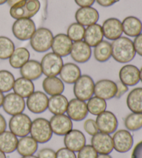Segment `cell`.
Segmentation results:
<instances>
[{
    "mask_svg": "<svg viewBox=\"0 0 142 158\" xmlns=\"http://www.w3.org/2000/svg\"><path fill=\"white\" fill-rule=\"evenodd\" d=\"M0 158H6L5 153H3L2 151H0Z\"/></svg>",
    "mask_w": 142,
    "mask_h": 158,
    "instance_id": "obj_52",
    "label": "cell"
},
{
    "mask_svg": "<svg viewBox=\"0 0 142 158\" xmlns=\"http://www.w3.org/2000/svg\"><path fill=\"white\" fill-rule=\"evenodd\" d=\"M126 128L130 131H137L142 128V113L132 112L124 120Z\"/></svg>",
    "mask_w": 142,
    "mask_h": 158,
    "instance_id": "obj_38",
    "label": "cell"
},
{
    "mask_svg": "<svg viewBox=\"0 0 142 158\" xmlns=\"http://www.w3.org/2000/svg\"><path fill=\"white\" fill-rule=\"evenodd\" d=\"M83 128L85 132L91 136H93L98 132V128L96 125V121L92 118H89L85 121L83 124Z\"/></svg>",
    "mask_w": 142,
    "mask_h": 158,
    "instance_id": "obj_41",
    "label": "cell"
},
{
    "mask_svg": "<svg viewBox=\"0 0 142 158\" xmlns=\"http://www.w3.org/2000/svg\"><path fill=\"white\" fill-rule=\"evenodd\" d=\"M38 148V143L31 136H25L18 140L17 151L18 153L23 156H33L36 153Z\"/></svg>",
    "mask_w": 142,
    "mask_h": 158,
    "instance_id": "obj_28",
    "label": "cell"
},
{
    "mask_svg": "<svg viewBox=\"0 0 142 158\" xmlns=\"http://www.w3.org/2000/svg\"><path fill=\"white\" fill-rule=\"evenodd\" d=\"M131 158H142V141L136 144L133 148Z\"/></svg>",
    "mask_w": 142,
    "mask_h": 158,
    "instance_id": "obj_46",
    "label": "cell"
},
{
    "mask_svg": "<svg viewBox=\"0 0 142 158\" xmlns=\"http://www.w3.org/2000/svg\"><path fill=\"white\" fill-rule=\"evenodd\" d=\"M91 143L96 151L100 155H109L114 149L112 137L109 134L97 132L93 135Z\"/></svg>",
    "mask_w": 142,
    "mask_h": 158,
    "instance_id": "obj_12",
    "label": "cell"
},
{
    "mask_svg": "<svg viewBox=\"0 0 142 158\" xmlns=\"http://www.w3.org/2000/svg\"><path fill=\"white\" fill-rule=\"evenodd\" d=\"M30 52L27 48L21 47L15 49L9 58V63L14 69H20L29 60Z\"/></svg>",
    "mask_w": 142,
    "mask_h": 158,
    "instance_id": "obj_33",
    "label": "cell"
},
{
    "mask_svg": "<svg viewBox=\"0 0 142 158\" xmlns=\"http://www.w3.org/2000/svg\"><path fill=\"white\" fill-rule=\"evenodd\" d=\"M120 81L127 87H132L137 85L140 81V69L133 64H126L119 70Z\"/></svg>",
    "mask_w": 142,
    "mask_h": 158,
    "instance_id": "obj_20",
    "label": "cell"
},
{
    "mask_svg": "<svg viewBox=\"0 0 142 158\" xmlns=\"http://www.w3.org/2000/svg\"><path fill=\"white\" fill-rule=\"evenodd\" d=\"M85 28L83 25L78 22H73L68 27L67 35L72 42H78L83 40L85 35Z\"/></svg>",
    "mask_w": 142,
    "mask_h": 158,
    "instance_id": "obj_39",
    "label": "cell"
},
{
    "mask_svg": "<svg viewBox=\"0 0 142 158\" xmlns=\"http://www.w3.org/2000/svg\"><path fill=\"white\" fill-rule=\"evenodd\" d=\"M74 2L78 6L81 7H89L94 4L96 0H74Z\"/></svg>",
    "mask_w": 142,
    "mask_h": 158,
    "instance_id": "obj_47",
    "label": "cell"
},
{
    "mask_svg": "<svg viewBox=\"0 0 142 158\" xmlns=\"http://www.w3.org/2000/svg\"><path fill=\"white\" fill-rule=\"evenodd\" d=\"M75 19L78 24L84 27H89L97 23L99 19V13L92 6L81 7L76 10Z\"/></svg>",
    "mask_w": 142,
    "mask_h": 158,
    "instance_id": "obj_17",
    "label": "cell"
},
{
    "mask_svg": "<svg viewBox=\"0 0 142 158\" xmlns=\"http://www.w3.org/2000/svg\"><path fill=\"white\" fill-rule=\"evenodd\" d=\"M49 123L52 132L59 136H64L73 128L72 119L64 114H54L51 118Z\"/></svg>",
    "mask_w": 142,
    "mask_h": 158,
    "instance_id": "obj_14",
    "label": "cell"
},
{
    "mask_svg": "<svg viewBox=\"0 0 142 158\" xmlns=\"http://www.w3.org/2000/svg\"><path fill=\"white\" fill-rule=\"evenodd\" d=\"M13 89L15 94L22 98H28L35 92V86L32 81L24 77H20L15 81Z\"/></svg>",
    "mask_w": 142,
    "mask_h": 158,
    "instance_id": "obj_31",
    "label": "cell"
},
{
    "mask_svg": "<svg viewBox=\"0 0 142 158\" xmlns=\"http://www.w3.org/2000/svg\"><path fill=\"white\" fill-rule=\"evenodd\" d=\"M123 32L130 38H135L142 33V22L133 15L127 16L121 22Z\"/></svg>",
    "mask_w": 142,
    "mask_h": 158,
    "instance_id": "obj_23",
    "label": "cell"
},
{
    "mask_svg": "<svg viewBox=\"0 0 142 158\" xmlns=\"http://www.w3.org/2000/svg\"><path fill=\"white\" fill-rule=\"evenodd\" d=\"M120 0H96L98 5L103 7H109L119 2Z\"/></svg>",
    "mask_w": 142,
    "mask_h": 158,
    "instance_id": "obj_48",
    "label": "cell"
},
{
    "mask_svg": "<svg viewBox=\"0 0 142 158\" xmlns=\"http://www.w3.org/2000/svg\"><path fill=\"white\" fill-rule=\"evenodd\" d=\"M103 32L101 25L94 24L87 27L85 29L84 41L90 47H94L101 41L103 40Z\"/></svg>",
    "mask_w": 142,
    "mask_h": 158,
    "instance_id": "obj_24",
    "label": "cell"
},
{
    "mask_svg": "<svg viewBox=\"0 0 142 158\" xmlns=\"http://www.w3.org/2000/svg\"><path fill=\"white\" fill-rule=\"evenodd\" d=\"M116 93L115 95V98H119L128 91V87L125 84H123L120 81H116Z\"/></svg>",
    "mask_w": 142,
    "mask_h": 158,
    "instance_id": "obj_43",
    "label": "cell"
},
{
    "mask_svg": "<svg viewBox=\"0 0 142 158\" xmlns=\"http://www.w3.org/2000/svg\"><path fill=\"white\" fill-rule=\"evenodd\" d=\"M98 153L92 145H85L78 151L77 158H97Z\"/></svg>",
    "mask_w": 142,
    "mask_h": 158,
    "instance_id": "obj_40",
    "label": "cell"
},
{
    "mask_svg": "<svg viewBox=\"0 0 142 158\" xmlns=\"http://www.w3.org/2000/svg\"><path fill=\"white\" fill-rule=\"evenodd\" d=\"M48 102L47 95L41 91H37L27 98V106L32 113L41 114L48 108Z\"/></svg>",
    "mask_w": 142,
    "mask_h": 158,
    "instance_id": "obj_11",
    "label": "cell"
},
{
    "mask_svg": "<svg viewBox=\"0 0 142 158\" xmlns=\"http://www.w3.org/2000/svg\"><path fill=\"white\" fill-rule=\"evenodd\" d=\"M73 42L65 33H58L53 36L52 49L53 53L61 57H65L70 54Z\"/></svg>",
    "mask_w": 142,
    "mask_h": 158,
    "instance_id": "obj_16",
    "label": "cell"
},
{
    "mask_svg": "<svg viewBox=\"0 0 142 158\" xmlns=\"http://www.w3.org/2000/svg\"><path fill=\"white\" fill-rule=\"evenodd\" d=\"M140 81L142 83V67L140 69Z\"/></svg>",
    "mask_w": 142,
    "mask_h": 158,
    "instance_id": "obj_54",
    "label": "cell"
},
{
    "mask_svg": "<svg viewBox=\"0 0 142 158\" xmlns=\"http://www.w3.org/2000/svg\"><path fill=\"white\" fill-rule=\"evenodd\" d=\"M66 112L72 120L76 121L83 120L88 114L87 103L76 98H72L69 101Z\"/></svg>",
    "mask_w": 142,
    "mask_h": 158,
    "instance_id": "obj_15",
    "label": "cell"
},
{
    "mask_svg": "<svg viewBox=\"0 0 142 158\" xmlns=\"http://www.w3.org/2000/svg\"><path fill=\"white\" fill-rule=\"evenodd\" d=\"M36 29L35 22L31 19H16L12 26L13 35L21 41L30 40Z\"/></svg>",
    "mask_w": 142,
    "mask_h": 158,
    "instance_id": "obj_7",
    "label": "cell"
},
{
    "mask_svg": "<svg viewBox=\"0 0 142 158\" xmlns=\"http://www.w3.org/2000/svg\"><path fill=\"white\" fill-rule=\"evenodd\" d=\"M88 112L93 115L100 114L102 112L106 111L107 103L106 100L98 97H92L87 101V103Z\"/></svg>",
    "mask_w": 142,
    "mask_h": 158,
    "instance_id": "obj_35",
    "label": "cell"
},
{
    "mask_svg": "<svg viewBox=\"0 0 142 158\" xmlns=\"http://www.w3.org/2000/svg\"><path fill=\"white\" fill-rule=\"evenodd\" d=\"M4 95L3 94V92L0 91V108L2 106L3 102H4Z\"/></svg>",
    "mask_w": 142,
    "mask_h": 158,
    "instance_id": "obj_50",
    "label": "cell"
},
{
    "mask_svg": "<svg viewBox=\"0 0 142 158\" xmlns=\"http://www.w3.org/2000/svg\"><path fill=\"white\" fill-rule=\"evenodd\" d=\"M30 133L37 142L44 143L52 139L53 132L49 121L44 118H37L31 123Z\"/></svg>",
    "mask_w": 142,
    "mask_h": 158,
    "instance_id": "obj_4",
    "label": "cell"
},
{
    "mask_svg": "<svg viewBox=\"0 0 142 158\" xmlns=\"http://www.w3.org/2000/svg\"><path fill=\"white\" fill-rule=\"evenodd\" d=\"M97 158H112V157L110 156H109V155H100V156H98Z\"/></svg>",
    "mask_w": 142,
    "mask_h": 158,
    "instance_id": "obj_51",
    "label": "cell"
},
{
    "mask_svg": "<svg viewBox=\"0 0 142 158\" xmlns=\"http://www.w3.org/2000/svg\"><path fill=\"white\" fill-rule=\"evenodd\" d=\"M31 121L28 115L20 113L14 115L9 121V129L17 137H23L30 133Z\"/></svg>",
    "mask_w": 142,
    "mask_h": 158,
    "instance_id": "obj_8",
    "label": "cell"
},
{
    "mask_svg": "<svg viewBox=\"0 0 142 158\" xmlns=\"http://www.w3.org/2000/svg\"><path fill=\"white\" fill-rule=\"evenodd\" d=\"M112 57L119 63H128L135 58L136 53L131 39L121 36L111 43Z\"/></svg>",
    "mask_w": 142,
    "mask_h": 158,
    "instance_id": "obj_1",
    "label": "cell"
},
{
    "mask_svg": "<svg viewBox=\"0 0 142 158\" xmlns=\"http://www.w3.org/2000/svg\"><path fill=\"white\" fill-rule=\"evenodd\" d=\"M56 158H77L75 153L67 148H62L56 152Z\"/></svg>",
    "mask_w": 142,
    "mask_h": 158,
    "instance_id": "obj_42",
    "label": "cell"
},
{
    "mask_svg": "<svg viewBox=\"0 0 142 158\" xmlns=\"http://www.w3.org/2000/svg\"><path fill=\"white\" fill-rule=\"evenodd\" d=\"M53 39L52 31L46 27H40L30 39L31 47L38 53L46 52L52 48Z\"/></svg>",
    "mask_w": 142,
    "mask_h": 158,
    "instance_id": "obj_3",
    "label": "cell"
},
{
    "mask_svg": "<svg viewBox=\"0 0 142 158\" xmlns=\"http://www.w3.org/2000/svg\"><path fill=\"white\" fill-rule=\"evenodd\" d=\"M64 143L66 148L73 152H78L86 143L84 134L78 130H72L65 135Z\"/></svg>",
    "mask_w": 142,
    "mask_h": 158,
    "instance_id": "obj_22",
    "label": "cell"
},
{
    "mask_svg": "<svg viewBox=\"0 0 142 158\" xmlns=\"http://www.w3.org/2000/svg\"><path fill=\"white\" fill-rule=\"evenodd\" d=\"M69 101L62 94L52 96L49 98L48 108L53 114H63L67 112Z\"/></svg>",
    "mask_w": 142,
    "mask_h": 158,
    "instance_id": "obj_29",
    "label": "cell"
},
{
    "mask_svg": "<svg viewBox=\"0 0 142 158\" xmlns=\"http://www.w3.org/2000/svg\"><path fill=\"white\" fill-rule=\"evenodd\" d=\"M126 103L131 112L142 113V87H136L129 92Z\"/></svg>",
    "mask_w": 142,
    "mask_h": 158,
    "instance_id": "obj_32",
    "label": "cell"
},
{
    "mask_svg": "<svg viewBox=\"0 0 142 158\" xmlns=\"http://www.w3.org/2000/svg\"><path fill=\"white\" fill-rule=\"evenodd\" d=\"M133 44L136 53L142 57V33L135 38L133 40Z\"/></svg>",
    "mask_w": 142,
    "mask_h": 158,
    "instance_id": "obj_45",
    "label": "cell"
},
{
    "mask_svg": "<svg viewBox=\"0 0 142 158\" xmlns=\"http://www.w3.org/2000/svg\"><path fill=\"white\" fill-rule=\"evenodd\" d=\"M7 2V0H0V5L4 4L5 3Z\"/></svg>",
    "mask_w": 142,
    "mask_h": 158,
    "instance_id": "obj_55",
    "label": "cell"
},
{
    "mask_svg": "<svg viewBox=\"0 0 142 158\" xmlns=\"http://www.w3.org/2000/svg\"><path fill=\"white\" fill-rule=\"evenodd\" d=\"M96 123L99 131L107 134L115 132L118 127L117 118L110 111H104L97 115Z\"/></svg>",
    "mask_w": 142,
    "mask_h": 158,
    "instance_id": "obj_13",
    "label": "cell"
},
{
    "mask_svg": "<svg viewBox=\"0 0 142 158\" xmlns=\"http://www.w3.org/2000/svg\"><path fill=\"white\" fill-rule=\"evenodd\" d=\"M71 57L78 63H85L90 60L92 56V49L83 40L73 42L71 50Z\"/></svg>",
    "mask_w": 142,
    "mask_h": 158,
    "instance_id": "obj_21",
    "label": "cell"
},
{
    "mask_svg": "<svg viewBox=\"0 0 142 158\" xmlns=\"http://www.w3.org/2000/svg\"><path fill=\"white\" fill-rule=\"evenodd\" d=\"M20 74L28 80H37L42 75L40 63L36 60H29L20 68Z\"/></svg>",
    "mask_w": 142,
    "mask_h": 158,
    "instance_id": "obj_26",
    "label": "cell"
},
{
    "mask_svg": "<svg viewBox=\"0 0 142 158\" xmlns=\"http://www.w3.org/2000/svg\"><path fill=\"white\" fill-rule=\"evenodd\" d=\"M38 158H56V152L54 150L49 148L41 149L38 152Z\"/></svg>",
    "mask_w": 142,
    "mask_h": 158,
    "instance_id": "obj_44",
    "label": "cell"
},
{
    "mask_svg": "<svg viewBox=\"0 0 142 158\" xmlns=\"http://www.w3.org/2000/svg\"><path fill=\"white\" fill-rule=\"evenodd\" d=\"M42 88L50 96L62 94L65 90L63 81L57 77H46L42 82Z\"/></svg>",
    "mask_w": 142,
    "mask_h": 158,
    "instance_id": "obj_27",
    "label": "cell"
},
{
    "mask_svg": "<svg viewBox=\"0 0 142 158\" xmlns=\"http://www.w3.org/2000/svg\"><path fill=\"white\" fill-rule=\"evenodd\" d=\"M2 107L6 113L14 116L24 112L26 107V102L24 98L15 92H12L4 96Z\"/></svg>",
    "mask_w": 142,
    "mask_h": 158,
    "instance_id": "obj_9",
    "label": "cell"
},
{
    "mask_svg": "<svg viewBox=\"0 0 142 158\" xmlns=\"http://www.w3.org/2000/svg\"><path fill=\"white\" fill-rule=\"evenodd\" d=\"M114 148L118 153H125L128 152L133 146V137L126 130H119L112 137Z\"/></svg>",
    "mask_w": 142,
    "mask_h": 158,
    "instance_id": "obj_10",
    "label": "cell"
},
{
    "mask_svg": "<svg viewBox=\"0 0 142 158\" xmlns=\"http://www.w3.org/2000/svg\"><path fill=\"white\" fill-rule=\"evenodd\" d=\"M94 82L89 75H81L73 85V94L76 98L88 101L94 94Z\"/></svg>",
    "mask_w": 142,
    "mask_h": 158,
    "instance_id": "obj_5",
    "label": "cell"
},
{
    "mask_svg": "<svg viewBox=\"0 0 142 158\" xmlns=\"http://www.w3.org/2000/svg\"><path fill=\"white\" fill-rule=\"evenodd\" d=\"M59 74L61 79L64 83L74 84L81 76V71L77 64L67 63L63 64Z\"/></svg>",
    "mask_w": 142,
    "mask_h": 158,
    "instance_id": "obj_25",
    "label": "cell"
},
{
    "mask_svg": "<svg viewBox=\"0 0 142 158\" xmlns=\"http://www.w3.org/2000/svg\"><path fill=\"white\" fill-rule=\"evenodd\" d=\"M116 85L109 79H102L94 85V94L104 100H110L115 97Z\"/></svg>",
    "mask_w": 142,
    "mask_h": 158,
    "instance_id": "obj_18",
    "label": "cell"
},
{
    "mask_svg": "<svg viewBox=\"0 0 142 158\" xmlns=\"http://www.w3.org/2000/svg\"><path fill=\"white\" fill-rule=\"evenodd\" d=\"M15 77L8 70H0V91L3 93L10 92L13 89Z\"/></svg>",
    "mask_w": 142,
    "mask_h": 158,
    "instance_id": "obj_36",
    "label": "cell"
},
{
    "mask_svg": "<svg viewBox=\"0 0 142 158\" xmlns=\"http://www.w3.org/2000/svg\"><path fill=\"white\" fill-rule=\"evenodd\" d=\"M101 27L104 37L109 40H115L122 36L123 33L121 22L115 18L106 19Z\"/></svg>",
    "mask_w": 142,
    "mask_h": 158,
    "instance_id": "obj_19",
    "label": "cell"
},
{
    "mask_svg": "<svg viewBox=\"0 0 142 158\" xmlns=\"http://www.w3.org/2000/svg\"><path fill=\"white\" fill-rule=\"evenodd\" d=\"M94 56L96 61L105 63L112 57L111 43L108 41L103 40L94 49Z\"/></svg>",
    "mask_w": 142,
    "mask_h": 158,
    "instance_id": "obj_34",
    "label": "cell"
},
{
    "mask_svg": "<svg viewBox=\"0 0 142 158\" xmlns=\"http://www.w3.org/2000/svg\"><path fill=\"white\" fill-rule=\"evenodd\" d=\"M7 127L6 121L2 114H0V133L6 131Z\"/></svg>",
    "mask_w": 142,
    "mask_h": 158,
    "instance_id": "obj_49",
    "label": "cell"
},
{
    "mask_svg": "<svg viewBox=\"0 0 142 158\" xmlns=\"http://www.w3.org/2000/svg\"><path fill=\"white\" fill-rule=\"evenodd\" d=\"M15 49V44L9 38L0 36V59H9Z\"/></svg>",
    "mask_w": 142,
    "mask_h": 158,
    "instance_id": "obj_37",
    "label": "cell"
},
{
    "mask_svg": "<svg viewBox=\"0 0 142 158\" xmlns=\"http://www.w3.org/2000/svg\"><path fill=\"white\" fill-rule=\"evenodd\" d=\"M18 139L15 135L10 131L0 133V151L4 153H12L17 150Z\"/></svg>",
    "mask_w": 142,
    "mask_h": 158,
    "instance_id": "obj_30",
    "label": "cell"
},
{
    "mask_svg": "<svg viewBox=\"0 0 142 158\" xmlns=\"http://www.w3.org/2000/svg\"><path fill=\"white\" fill-rule=\"evenodd\" d=\"M41 7L39 0H21L10 8V15L16 19H31L39 12Z\"/></svg>",
    "mask_w": 142,
    "mask_h": 158,
    "instance_id": "obj_2",
    "label": "cell"
},
{
    "mask_svg": "<svg viewBox=\"0 0 142 158\" xmlns=\"http://www.w3.org/2000/svg\"><path fill=\"white\" fill-rule=\"evenodd\" d=\"M22 158H38V157L34 156L33 155V156H23Z\"/></svg>",
    "mask_w": 142,
    "mask_h": 158,
    "instance_id": "obj_53",
    "label": "cell"
},
{
    "mask_svg": "<svg viewBox=\"0 0 142 158\" xmlns=\"http://www.w3.org/2000/svg\"><path fill=\"white\" fill-rule=\"evenodd\" d=\"M42 74L47 77H57L61 72L63 66V60L62 57L53 52H49L45 54L41 60Z\"/></svg>",
    "mask_w": 142,
    "mask_h": 158,
    "instance_id": "obj_6",
    "label": "cell"
}]
</instances>
